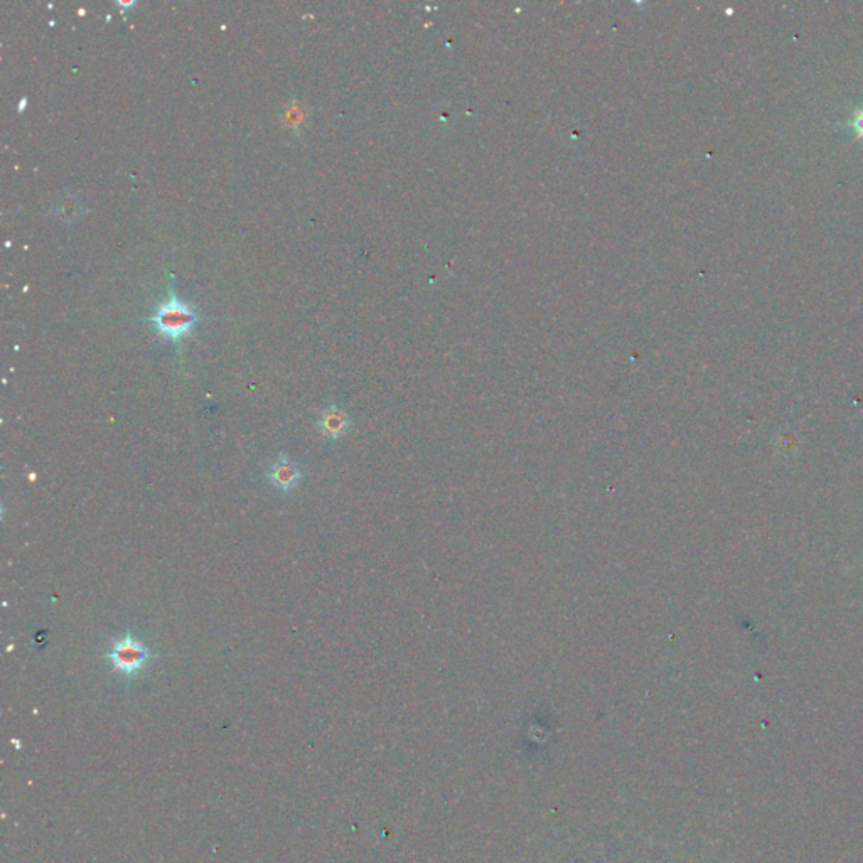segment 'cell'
Listing matches in <instances>:
<instances>
[{"mask_svg": "<svg viewBox=\"0 0 863 863\" xmlns=\"http://www.w3.org/2000/svg\"><path fill=\"white\" fill-rule=\"evenodd\" d=\"M150 322L159 334L175 343L194 329L198 316L193 307L187 306L186 302L179 301L171 293V297L157 307V310L150 318Z\"/></svg>", "mask_w": 863, "mask_h": 863, "instance_id": "obj_1", "label": "cell"}, {"mask_svg": "<svg viewBox=\"0 0 863 863\" xmlns=\"http://www.w3.org/2000/svg\"><path fill=\"white\" fill-rule=\"evenodd\" d=\"M152 656H154L152 651L129 631L123 638L117 639L112 644L107 660L115 671H119L127 678H133L146 668V664L152 660Z\"/></svg>", "mask_w": 863, "mask_h": 863, "instance_id": "obj_2", "label": "cell"}, {"mask_svg": "<svg viewBox=\"0 0 863 863\" xmlns=\"http://www.w3.org/2000/svg\"><path fill=\"white\" fill-rule=\"evenodd\" d=\"M268 479L279 491L291 492L301 484L302 471L289 455H285L282 452V454H279L277 461L270 467Z\"/></svg>", "mask_w": 863, "mask_h": 863, "instance_id": "obj_3", "label": "cell"}, {"mask_svg": "<svg viewBox=\"0 0 863 863\" xmlns=\"http://www.w3.org/2000/svg\"><path fill=\"white\" fill-rule=\"evenodd\" d=\"M318 427H319L322 436H326L331 440H339V438L345 437L346 432L349 428V418L341 409L329 407V409L320 412Z\"/></svg>", "mask_w": 863, "mask_h": 863, "instance_id": "obj_4", "label": "cell"}, {"mask_svg": "<svg viewBox=\"0 0 863 863\" xmlns=\"http://www.w3.org/2000/svg\"><path fill=\"white\" fill-rule=\"evenodd\" d=\"M306 119V108L302 107L299 102H292L291 105L285 107V115H283V123L289 127H299Z\"/></svg>", "mask_w": 863, "mask_h": 863, "instance_id": "obj_5", "label": "cell"}, {"mask_svg": "<svg viewBox=\"0 0 863 863\" xmlns=\"http://www.w3.org/2000/svg\"><path fill=\"white\" fill-rule=\"evenodd\" d=\"M851 127H853V130L857 132V135L863 139V107L859 108V110L855 112L853 119H851Z\"/></svg>", "mask_w": 863, "mask_h": 863, "instance_id": "obj_6", "label": "cell"}]
</instances>
